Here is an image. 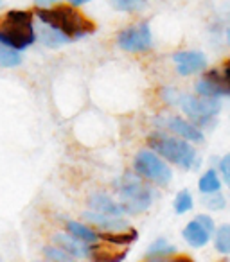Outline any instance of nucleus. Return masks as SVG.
Instances as JSON below:
<instances>
[{"label": "nucleus", "mask_w": 230, "mask_h": 262, "mask_svg": "<svg viewBox=\"0 0 230 262\" xmlns=\"http://www.w3.org/2000/svg\"><path fill=\"white\" fill-rule=\"evenodd\" d=\"M38 18L41 24L54 27L61 31L70 40H77L87 34H92L95 31V26L92 20H88L81 11H77L76 6H58V8H38Z\"/></svg>", "instance_id": "nucleus-1"}, {"label": "nucleus", "mask_w": 230, "mask_h": 262, "mask_svg": "<svg viewBox=\"0 0 230 262\" xmlns=\"http://www.w3.org/2000/svg\"><path fill=\"white\" fill-rule=\"evenodd\" d=\"M36 33L33 26V13L11 9L0 16V43L9 45L16 51H24L34 43Z\"/></svg>", "instance_id": "nucleus-2"}, {"label": "nucleus", "mask_w": 230, "mask_h": 262, "mask_svg": "<svg viewBox=\"0 0 230 262\" xmlns=\"http://www.w3.org/2000/svg\"><path fill=\"white\" fill-rule=\"evenodd\" d=\"M148 144L153 151H157L160 157H164L168 162L176 164L183 169H191L196 162V149L185 139H176L169 137L165 133H153L148 139Z\"/></svg>", "instance_id": "nucleus-3"}, {"label": "nucleus", "mask_w": 230, "mask_h": 262, "mask_svg": "<svg viewBox=\"0 0 230 262\" xmlns=\"http://www.w3.org/2000/svg\"><path fill=\"white\" fill-rule=\"evenodd\" d=\"M117 189L122 198V210L130 212V214H139L150 208L151 201H153V192L151 189L139 178L130 172H126L121 180H117Z\"/></svg>", "instance_id": "nucleus-4"}, {"label": "nucleus", "mask_w": 230, "mask_h": 262, "mask_svg": "<svg viewBox=\"0 0 230 262\" xmlns=\"http://www.w3.org/2000/svg\"><path fill=\"white\" fill-rule=\"evenodd\" d=\"M135 171L140 178L150 180V182L157 183V185L164 187L171 182L173 178V171L165 162H162V158L158 157L155 151L150 149H142L137 153L135 157Z\"/></svg>", "instance_id": "nucleus-5"}, {"label": "nucleus", "mask_w": 230, "mask_h": 262, "mask_svg": "<svg viewBox=\"0 0 230 262\" xmlns=\"http://www.w3.org/2000/svg\"><path fill=\"white\" fill-rule=\"evenodd\" d=\"M178 104L187 117L198 120V122H207L212 117L218 115L221 110L218 99L201 97V95H198V97L196 95H180Z\"/></svg>", "instance_id": "nucleus-6"}, {"label": "nucleus", "mask_w": 230, "mask_h": 262, "mask_svg": "<svg viewBox=\"0 0 230 262\" xmlns=\"http://www.w3.org/2000/svg\"><path fill=\"white\" fill-rule=\"evenodd\" d=\"M117 43L122 51L126 52H144L151 47L153 43V36H151V29L148 22H140L137 26L126 27L121 31L117 38Z\"/></svg>", "instance_id": "nucleus-7"}, {"label": "nucleus", "mask_w": 230, "mask_h": 262, "mask_svg": "<svg viewBox=\"0 0 230 262\" xmlns=\"http://www.w3.org/2000/svg\"><path fill=\"white\" fill-rule=\"evenodd\" d=\"M173 61L176 65V72L183 77L201 72L207 65V58L201 51H180L173 56Z\"/></svg>", "instance_id": "nucleus-8"}, {"label": "nucleus", "mask_w": 230, "mask_h": 262, "mask_svg": "<svg viewBox=\"0 0 230 262\" xmlns=\"http://www.w3.org/2000/svg\"><path fill=\"white\" fill-rule=\"evenodd\" d=\"M196 94L201 97H212V99H219L223 95H230V90L226 86L223 76H219L216 70L208 72L205 77L196 81Z\"/></svg>", "instance_id": "nucleus-9"}, {"label": "nucleus", "mask_w": 230, "mask_h": 262, "mask_svg": "<svg viewBox=\"0 0 230 262\" xmlns=\"http://www.w3.org/2000/svg\"><path fill=\"white\" fill-rule=\"evenodd\" d=\"M83 219H87L88 223L99 226L102 230H108V232H119V230H128L130 225L128 221L121 217V215H108L101 214V212H85Z\"/></svg>", "instance_id": "nucleus-10"}, {"label": "nucleus", "mask_w": 230, "mask_h": 262, "mask_svg": "<svg viewBox=\"0 0 230 262\" xmlns=\"http://www.w3.org/2000/svg\"><path fill=\"white\" fill-rule=\"evenodd\" d=\"M165 126H168L173 133H176V135L182 137V139L189 140V142H203V133H201V129H198L193 122L182 119V117H171V119L165 120Z\"/></svg>", "instance_id": "nucleus-11"}, {"label": "nucleus", "mask_w": 230, "mask_h": 262, "mask_svg": "<svg viewBox=\"0 0 230 262\" xmlns=\"http://www.w3.org/2000/svg\"><path fill=\"white\" fill-rule=\"evenodd\" d=\"M212 230L207 228L201 221L198 219H193L191 223H187V226L183 228V239L187 241L191 248H203L205 244L211 241Z\"/></svg>", "instance_id": "nucleus-12"}, {"label": "nucleus", "mask_w": 230, "mask_h": 262, "mask_svg": "<svg viewBox=\"0 0 230 262\" xmlns=\"http://www.w3.org/2000/svg\"><path fill=\"white\" fill-rule=\"evenodd\" d=\"M54 243L58 244L59 248H63L65 251H69L72 257H90V250H88L85 241L77 239V237H74L72 233H58V235H54Z\"/></svg>", "instance_id": "nucleus-13"}, {"label": "nucleus", "mask_w": 230, "mask_h": 262, "mask_svg": "<svg viewBox=\"0 0 230 262\" xmlns=\"http://www.w3.org/2000/svg\"><path fill=\"white\" fill-rule=\"evenodd\" d=\"M88 205H90L92 210L95 212H101V214H108V215H121L122 212V207L121 203H115L108 194H92L88 198Z\"/></svg>", "instance_id": "nucleus-14"}, {"label": "nucleus", "mask_w": 230, "mask_h": 262, "mask_svg": "<svg viewBox=\"0 0 230 262\" xmlns=\"http://www.w3.org/2000/svg\"><path fill=\"white\" fill-rule=\"evenodd\" d=\"M198 189L201 194H212L221 190V182H219V176L216 172V169H208L198 180Z\"/></svg>", "instance_id": "nucleus-15"}, {"label": "nucleus", "mask_w": 230, "mask_h": 262, "mask_svg": "<svg viewBox=\"0 0 230 262\" xmlns=\"http://www.w3.org/2000/svg\"><path fill=\"white\" fill-rule=\"evenodd\" d=\"M67 232L72 233L74 237L85 241V243H95L99 239V233L94 232L92 228H88L87 225L77 221H67Z\"/></svg>", "instance_id": "nucleus-16"}, {"label": "nucleus", "mask_w": 230, "mask_h": 262, "mask_svg": "<svg viewBox=\"0 0 230 262\" xmlns=\"http://www.w3.org/2000/svg\"><path fill=\"white\" fill-rule=\"evenodd\" d=\"M99 237L101 239H104L106 243L110 244H119V246H126V244H132L133 241H137V232L133 228H128L126 232L121 233V230L119 232H108V233H99Z\"/></svg>", "instance_id": "nucleus-17"}, {"label": "nucleus", "mask_w": 230, "mask_h": 262, "mask_svg": "<svg viewBox=\"0 0 230 262\" xmlns=\"http://www.w3.org/2000/svg\"><path fill=\"white\" fill-rule=\"evenodd\" d=\"M22 63V54L9 45L0 43V67L2 69H15Z\"/></svg>", "instance_id": "nucleus-18"}, {"label": "nucleus", "mask_w": 230, "mask_h": 262, "mask_svg": "<svg viewBox=\"0 0 230 262\" xmlns=\"http://www.w3.org/2000/svg\"><path fill=\"white\" fill-rule=\"evenodd\" d=\"M41 41H44L47 47H51V49H58V47H61V45H65V43H69V41H72L70 40L67 34H63L61 31H58V29H54V27H51L49 26V29H44L41 31Z\"/></svg>", "instance_id": "nucleus-19"}, {"label": "nucleus", "mask_w": 230, "mask_h": 262, "mask_svg": "<svg viewBox=\"0 0 230 262\" xmlns=\"http://www.w3.org/2000/svg\"><path fill=\"white\" fill-rule=\"evenodd\" d=\"M214 248L218 253L221 255H230V225L218 226L216 228V237H214Z\"/></svg>", "instance_id": "nucleus-20"}, {"label": "nucleus", "mask_w": 230, "mask_h": 262, "mask_svg": "<svg viewBox=\"0 0 230 262\" xmlns=\"http://www.w3.org/2000/svg\"><path fill=\"white\" fill-rule=\"evenodd\" d=\"M175 251H176V248L173 246V244H169L165 239H158L148 248L146 258H155V260H158V258H164V257H168V255H173Z\"/></svg>", "instance_id": "nucleus-21"}, {"label": "nucleus", "mask_w": 230, "mask_h": 262, "mask_svg": "<svg viewBox=\"0 0 230 262\" xmlns=\"http://www.w3.org/2000/svg\"><path fill=\"white\" fill-rule=\"evenodd\" d=\"M126 257V251L115 253V251H104V246H92L90 248V258L99 262H117Z\"/></svg>", "instance_id": "nucleus-22"}, {"label": "nucleus", "mask_w": 230, "mask_h": 262, "mask_svg": "<svg viewBox=\"0 0 230 262\" xmlns=\"http://www.w3.org/2000/svg\"><path fill=\"white\" fill-rule=\"evenodd\" d=\"M194 207V200H193V194L189 190H180L175 198V210L176 214H187L191 212Z\"/></svg>", "instance_id": "nucleus-23"}, {"label": "nucleus", "mask_w": 230, "mask_h": 262, "mask_svg": "<svg viewBox=\"0 0 230 262\" xmlns=\"http://www.w3.org/2000/svg\"><path fill=\"white\" fill-rule=\"evenodd\" d=\"M113 9L124 13H137L140 9H144L146 6V0H110Z\"/></svg>", "instance_id": "nucleus-24"}, {"label": "nucleus", "mask_w": 230, "mask_h": 262, "mask_svg": "<svg viewBox=\"0 0 230 262\" xmlns=\"http://www.w3.org/2000/svg\"><path fill=\"white\" fill-rule=\"evenodd\" d=\"M44 255L49 258V260H61V262H70L72 260V255L69 251H65L63 248H56V246H47L44 250Z\"/></svg>", "instance_id": "nucleus-25"}, {"label": "nucleus", "mask_w": 230, "mask_h": 262, "mask_svg": "<svg viewBox=\"0 0 230 262\" xmlns=\"http://www.w3.org/2000/svg\"><path fill=\"white\" fill-rule=\"evenodd\" d=\"M205 207H208L211 210H223L226 205L225 198H223V194L219 192H212V194H205Z\"/></svg>", "instance_id": "nucleus-26"}, {"label": "nucleus", "mask_w": 230, "mask_h": 262, "mask_svg": "<svg viewBox=\"0 0 230 262\" xmlns=\"http://www.w3.org/2000/svg\"><path fill=\"white\" fill-rule=\"evenodd\" d=\"M219 171H221V176L225 180V183L230 187V153L225 155L219 162Z\"/></svg>", "instance_id": "nucleus-27"}, {"label": "nucleus", "mask_w": 230, "mask_h": 262, "mask_svg": "<svg viewBox=\"0 0 230 262\" xmlns=\"http://www.w3.org/2000/svg\"><path fill=\"white\" fill-rule=\"evenodd\" d=\"M164 97H165V101L171 102V104H173V102H175V104H178V101H180V94L175 90V88H173V90H171V88H165Z\"/></svg>", "instance_id": "nucleus-28"}, {"label": "nucleus", "mask_w": 230, "mask_h": 262, "mask_svg": "<svg viewBox=\"0 0 230 262\" xmlns=\"http://www.w3.org/2000/svg\"><path fill=\"white\" fill-rule=\"evenodd\" d=\"M56 2H59V0H34V4H36L38 8H47V6L56 4Z\"/></svg>", "instance_id": "nucleus-29"}, {"label": "nucleus", "mask_w": 230, "mask_h": 262, "mask_svg": "<svg viewBox=\"0 0 230 262\" xmlns=\"http://www.w3.org/2000/svg\"><path fill=\"white\" fill-rule=\"evenodd\" d=\"M223 77H230V59L223 67Z\"/></svg>", "instance_id": "nucleus-30"}, {"label": "nucleus", "mask_w": 230, "mask_h": 262, "mask_svg": "<svg viewBox=\"0 0 230 262\" xmlns=\"http://www.w3.org/2000/svg\"><path fill=\"white\" fill-rule=\"evenodd\" d=\"M69 2H70V4H72V6H76V8H77V6L87 4V2H90V0H69Z\"/></svg>", "instance_id": "nucleus-31"}, {"label": "nucleus", "mask_w": 230, "mask_h": 262, "mask_svg": "<svg viewBox=\"0 0 230 262\" xmlns=\"http://www.w3.org/2000/svg\"><path fill=\"white\" fill-rule=\"evenodd\" d=\"M226 41H228V45H230V29H228V33H226Z\"/></svg>", "instance_id": "nucleus-32"}, {"label": "nucleus", "mask_w": 230, "mask_h": 262, "mask_svg": "<svg viewBox=\"0 0 230 262\" xmlns=\"http://www.w3.org/2000/svg\"><path fill=\"white\" fill-rule=\"evenodd\" d=\"M0 6H2V0H0Z\"/></svg>", "instance_id": "nucleus-33"}]
</instances>
